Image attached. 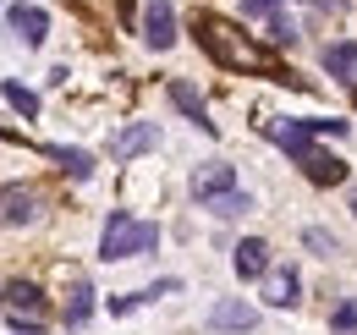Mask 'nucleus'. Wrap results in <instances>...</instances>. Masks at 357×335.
<instances>
[{"label":"nucleus","instance_id":"obj_1","mask_svg":"<svg viewBox=\"0 0 357 335\" xmlns=\"http://www.w3.org/2000/svg\"><path fill=\"white\" fill-rule=\"evenodd\" d=\"M198 44L209 50V61L215 66H225V72H253V77H269V83H291V88H308L303 77H291L286 72V61L275 55V50H264V44H253L236 22H225V17H215V11H198Z\"/></svg>","mask_w":357,"mask_h":335},{"label":"nucleus","instance_id":"obj_2","mask_svg":"<svg viewBox=\"0 0 357 335\" xmlns=\"http://www.w3.org/2000/svg\"><path fill=\"white\" fill-rule=\"evenodd\" d=\"M160 242V231L149 225V220H132V214H110L105 220V237H99V258L105 264H121V258H137V253H149Z\"/></svg>","mask_w":357,"mask_h":335},{"label":"nucleus","instance_id":"obj_3","mask_svg":"<svg viewBox=\"0 0 357 335\" xmlns=\"http://www.w3.org/2000/svg\"><path fill=\"white\" fill-rule=\"evenodd\" d=\"M0 302H6L11 330H22V335H45L50 330V302H45L39 286H28V281H6Z\"/></svg>","mask_w":357,"mask_h":335},{"label":"nucleus","instance_id":"obj_4","mask_svg":"<svg viewBox=\"0 0 357 335\" xmlns=\"http://www.w3.org/2000/svg\"><path fill=\"white\" fill-rule=\"evenodd\" d=\"M225 193H236V170L225 165V160H209V165L192 170V198H198V209H209Z\"/></svg>","mask_w":357,"mask_h":335},{"label":"nucleus","instance_id":"obj_5","mask_svg":"<svg viewBox=\"0 0 357 335\" xmlns=\"http://www.w3.org/2000/svg\"><path fill=\"white\" fill-rule=\"evenodd\" d=\"M143 44L149 50H171L176 44V11H171V0H143Z\"/></svg>","mask_w":357,"mask_h":335},{"label":"nucleus","instance_id":"obj_6","mask_svg":"<svg viewBox=\"0 0 357 335\" xmlns=\"http://www.w3.org/2000/svg\"><path fill=\"white\" fill-rule=\"evenodd\" d=\"M264 137L275 143V149H286V154H291L297 165L319 154V143H313V132H308L303 121H264Z\"/></svg>","mask_w":357,"mask_h":335},{"label":"nucleus","instance_id":"obj_7","mask_svg":"<svg viewBox=\"0 0 357 335\" xmlns=\"http://www.w3.org/2000/svg\"><path fill=\"white\" fill-rule=\"evenodd\" d=\"M45 214V198L33 187H0V225H33Z\"/></svg>","mask_w":357,"mask_h":335},{"label":"nucleus","instance_id":"obj_8","mask_svg":"<svg viewBox=\"0 0 357 335\" xmlns=\"http://www.w3.org/2000/svg\"><path fill=\"white\" fill-rule=\"evenodd\" d=\"M253 325H259V308L242 302V297H225V302L209 308V330H220V335H248Z\"/></svg>","mask_w":357,"mask_h":335},{"label":"nucleus","instance_id":"obj_9","mask_svg":"<svg viewBox=\"0 0 357 335\" xmlns=\"http://www.w3.org/2000/svg\"><path fill=\"white\" fill-rule=\"evenodd\" d=\"M165 94H171V105H176V110H181V116H187L192 126H198L204 137H215V132H220V126L209 121V105H204V94H198L192 83H181V77H171V83H165Z\"/></svg>","mask_w":357,"mask_h":335},{"label":"nucleus","instance_id":"obj_10","mask_svg":"<svg viewBox=\"0 0 357 335\" xmlns=\"http://www.w3.org/2000/svg\"><path fill=\"white\" fill-rule=\"evenodd\" d=\"M6 22H11V34L28 44V50H39V44L50 39V11H39V6H22V0H17V6L6 11Z\"/></svg>","mask_w":357,"mask_h":335},{"label":"nucleus","instance_id":"obj_11","mask_svg":"<svg viewBox=\"0 0 357 335\" xmlns=\"http://www.w3.org/2000/svg\"><path fill=\"white\" fill-rule=\"evenodd\" d=\"M154 143H160V126L154 121H132V126H121V132L110 137V160H132V154L154 149Z\"/></svg>","mask_w":357,"mask_h":335},{"label":"nucleus","instance_id":"obj_12","mask_svg":"<svg viewBox=\"0 0 357 335\" xmlns=\"http://www.w3.org/2000/svg\"><path fill=\"white\" fill-rule=\"evenodd\" d=\"M231 269H236L242 281H259V275H269V242H259V237H242V242L231 248Z\"/></svg>","mask_w":357,"mask_h":335},{"label":"nucleus","instance_id":"obj_13","mask_svg":"<svg viewBox=\"0 0 357 335\" xmlns=\"http://www.w3.org/2000/svg\"><path fill=\"white\" fill-rule=\"evenodd\" d=\"M93 319V286L89 275H66V330H83Z\"/></svg>","mask_w":357,"mask_h":335},{"label":"nucleus","instance_id":"obj_14","mask_svg":"<svg viewBox=\"0 0 357 335\" xmlns=\"http://www.w3.org/2000/svg\"><path fill=\"white\" fill-rule=\"evenodd\" d=\"M324 72L335 77V83H347V88H357V44H324Z\"/></svg>","mask_w":357,"mask_h":335},{"label":"nucleus","instance_id":"obj_15","mask_svg":"<svg viewBox=\"0 0 357 335\" xmlns=\"http://www.w3.org/2000/svg\"><path fill=\"white\" fill-rule=\"evenodd\" d=\"M297 292H303V281H297V269H291V264H286V269H275V275H264V302H269V308H291Z\"/></svg>","mask_w":357,"mask_h":335},{"label":"nucleus","instance_id":"obj_16","mask_svg":"<svg viewBox=\"0 0 357 335\" xmlns=\"http://www.w3.org/2000/svg\"><path fill=\"white\" fill-rule=\"evenodd\" d=\"M303 176H308L313 187H335V181H347V160H335V154H313V160H303Z\"/></svg>","mask_w":357,"mask_h":335},{"label":"nucleus","instance_id":"obj_17","mask_svg":"<svg viewBox=\"0 0 357 335\" xmlns=\"http://www.w3.org/2000/svg\"><path fill=\"white\" fill-rule=\"evenodd\" d=\"M50 160L66 170L72 181H89V176H93V154H89V149H50Z\"/></svg>","mask_w":357,"mask_h":335},{"label":"nucleus","instance_id":"obj_18","mask_svg":"<svg viewBox=\"0 0 357 335\" xmlns=\"http://www.w3.org/2000/svg\"><path fill=\"white\" fill-rule=\"evenodd\" d=\"M0 99H6L11 110H22V116H39V94H33V88H22V83H11V77L0 83Z\"/></svg>","mask_w":357,"mask_h":335},{"label":"nucleus","instance_id":"obj_19","mask_svg":"<svg viewBox=\"0 0 357 335\" xmlns=\"http://www.w3.org/2000/svg\"><path fill=\"white\" fill-rule=\"evenodd\" d=\"M303 248L319 253V258H335V253H341V242H335V237H330L324 225H308V231H303Z\"/></svg>","mask_w":357,"mask_h":335},{"label":"nucleus","instance_id":"obj_20","mask_svg":"<svg viewBox=\"0 0 357 335\" xmlns=\"http://www.w3.org/2000/svg\"><path fill=\"white\" fill-rule=\"evenodd\" d=\"M248 209H253V198H248V193H225V198L209 204V214H220V220H236V214H248Z\"/></svg>","mask_w":357,"mask_h":335},{"label":"nucleus","instance_id":"obj_21","mask_svg":"<svg viewBox=\"0 0 357 335\" xmlns=\"http://www.w3.org/2000/svg\"><path fill=\"white\" fill-rule=\"evenodd\" d=\"M330 335H357V297H347V302L330 313Z\"/></svg>","mask_w":357,"mask_h":335},{"label":"nucleus","instance_id":"obj_22","mask_svg":"<svg viewBox=\"0 0 357 335\" xmlns=\"http://www.w3.org/2000/svg\"><path fill=\"white\" fill-rule=\"evenodd\" d=\"M269 39L275 44H297V22H286V11H275V17H269Z\"/></svg>","mask_w":357,"mask_h":335},{"label":"nucleus","instance_id":"obj_23","mask_svg":"<svg viewBox=\"0 0 357 335\" xmlns=\"http://www.w3.org/2000/svg\"><path fill=\"white\" fill-rule=\"evenodd\" d=\"M280 0H242V17H275Z\"/></svg>","mask_w":357,"mask_h":335},{"label":"nucleus","instance_id":"obj_24","mask_svg":"<svg viewBox=\"0 0 357 335\" xmlns=\"http://www.w3.org/2000/svg\"><path fill=\"white\" fill-rule=\"evenodd\" d=\"M313 11H324V17H330V11H335V17H341V11H347V0H308Z\"/></svg>","mask_w":357,"mask_h":335},{"label":"nucleus","instance_id":"obj_25","mask_svg":"<svg viewBox=\"0 0 357 335\" xmlns=\"http://www.w3.org/2000/svg\"><path fill=\"white\" fill-rule=\"evenodd\" d=\"M352 214H357V187H352Z\"/></svg>","mask_w":357,"mask_h":335}]
</instances>
